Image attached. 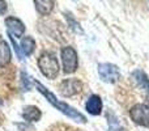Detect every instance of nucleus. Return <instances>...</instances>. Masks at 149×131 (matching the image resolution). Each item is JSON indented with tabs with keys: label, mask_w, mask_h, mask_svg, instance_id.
<instances>
[{
	"label": "nucleus",
	"mask_w": 149,
	"mask_h": 131,
	"mask_svg": "<svg viewBox=\"0 0 149 131\" xmlns=\"http://www.w3.org/2000/svg\"><path fill=\"white\" fill-rule=\"evenodd\" d=\"M34 4H36V9L38 11V13L42 16L50 15L55 7V3L52 1V0H36Z\"/></svg>",
	"instance_id": "13"
},
{
	"label": "nucleus",
	"mask_w": 149,
	"mask_h": 131,
	"mask_svg": "<svg viewBox=\"0 0 149 131\" xmlns=\"http://www.w3.org/2000/svg\"><path fill=\"white\" fill-rule=\"evenodd\" d=\"M39 71L42 72L45 77L50 80H54L59 76L60 72V66H59V60H58L56 55L52 54L50 51H43L39 55L38 60H37Z\"/></svg>",
	"instance_id": "2"
},
{
	"label": "nucleus",
	"mask_w": 149,
	"mask_h": 131,
	"mask_svg": "<svg viewBox=\"0 0 149 131\" xmlns=\"http://www.w3.org/2000/svg\"><path fill=\"white\" fill-rule=\"evenodd\" d=\"M36 47H37V45H36V41H34L33 37L31 36L22 37L21 43H20V49L24 55H26V57L31 55L34 53V50H36Z\"/></svg>",
	"instance_id": "11"
},
{
	"label": "nucleus",
	"mask_w": 149,
	"mask_h": 131,
	"mask_svg": "<svg viewBox=\"0 0 149 131\" xmlns=\"http://www.w3.org/2000/svg\"><path fill=\"white\" fill-rule=\"evenodd\" d=\"M102 98L98 95H92L85 104V109L90 116H100L101 111H102Z\"/></svg>",
	"instance_id": "8"
},
{
	"label": "nucleus",
	"mask_w": 149,
	"mask_h": 131,
	"mask_svg": "<svg viewBox=\"0 0 149 131\" xmlns=\"http://www.w3.org/2000/svg\"><path fill=\"white\" fill-rule=\"evenodd\" d=\"M59 95L63 97H72L79 93H81L82 90V83L76 77H71V79H65L58 87Z\"/></svg>",
	"instance_id": "6"
},
{
	"label": "nucleus",
	"mask_w": 149,
	"mask_h": 131,
	"mask_svg": "<svg viewBox=\"0 0 149 131\" xmlns=\"http://www.w3.org/2000/svg\"><path fill=\"white\" fill-rule=\"evenodd\" d=\"M5 26H7L8 30V36L9 37H17V38H21L25 33V24L17 17H13V16H8L4 20Z\"/></svg>",
	"instance_id": "7"
},
{
	"label": "nucleus",
	"mask_w": 149,
	"mask_h": 131,
	"mask_svg": "<svg viewBox=\"0 0 149 131\" xmlns=\"http://www.w3.org/2000/svg\"><path fill=\"white\" fill-rule=\"evenodd\" d=\"M132 77H134V80L137 83V85H139L141 89H144L145 92V98H147V105H149V79L148 76L144 74L143 71H135L134 74H132Z\"/></svg>",
	"instance_id": "9"
},
{
	"label": "nucleus",
	"mask_w": 149,
	"mask_h": 131,
	"mask_svg": "<svg viewBox=\"0 0 149 131\" xmlns=\"http://www.w3.org/2000/svg\"><path fill=\"white\" fill-rule=\"evenodd\" d=\"M60 58H62V64L64 74H73L77 71L79 67V57L77 51L72 46H65L60 51Z\"/></svg>",
	"instance_id": "3"
},
{
	"label": "nucleus",
	"mask_w": 149,
	"mask_h": 131,
	"mask_svg": "<svg viewBox=\"0 0 149 131\" xmlns=\"http://www.w3.org/2000/svg\"><path fill=\"white\" fill-rule=\"evenodd\" d=\"M33 84H34V87L37 88V90H38L42 96H45L46 100L49 101L54 108H56L59 111H62L64 116H67L68 118H71L74 122H79V123H86V117H85L84 114L80 113L79 110H76V109H74L73 106H71L70 104L64 102V101L58 100L56 96H55L51 90L47 89L42 83H39V81H37V80L33 79Z\"/></svg>",
	"instance_id": "1"
},
{
	"label": "nucleus",
	"mask_w": 149,
	"mask_h": 131,
	"mask_svg": "<svg viewBox=\"0 0 149 131\" xmlns=\"http://www.w3.org/2000/svg\"><path fill=\"white\" fill-rule=\"evenodd\" d=\"M7 8H8V4L5 1H0V15H5L7 12Z\"/></svg>",
	"instance_id": "14"
},
{
	"label": "nucleus",
	"mask_w": 149,
	"mask_h": 131,
	"mask_svg": "<svg viewBox=\"0 0 149 131\" xmlns=\"http://www.w3.org/2000/svg\"><path fill=\"white\" fill-rule=\"evenodd\" d=\"M130 117L139 126L149 127V105H147V104H135L130 109Z\"/></svg>",
	"instance_id": "5"
},
{
	"label": "nucleus",
	"mask_w": 149,
	"mask_h": 131,
	"mask_svg": "<svg viewBox=\"0 0 149 131\" xmlns=\"http://www.w3.org/2000/svg\"><path fill=\"white\" fill-rule=\"evenodd\" d=\"M42 117V111L38 106L34 105H29L24 108L22 111V118L25 119L26 122H38Z\"/></svg>",
	"instance_id": "10"
},
{
	"label": "nucleus",
	"mask_w": 149,
	"mask_h": 131,
	"mask_svg": "<svg viewBox=\"0 0 149 131\" xmlns=\"http://www.w3.org/2000/svg\"><path fill=\"white\" fill-rule=\"evenodd\" d=\"M98 75L102 81L107 84H115L120 79V69L113 63H101L98 64Z\"/></svg>",
	"instance_id": "4"
},
{
	"label": "nucleus",
	"mask_w": 149,
	"mask_h": 131,
	"mask_svg": "<svg viewBox=\"0 0 149 131\" xmlns=\"http://www.w3.org/2000/svg\"><path fill=\"white\" fill-rule=\"evenodd\" d=\"M12 51L7 41H0V67H5L10 63Z\"/></svg>",
	"instance_id": "12"
}]
</instances>
